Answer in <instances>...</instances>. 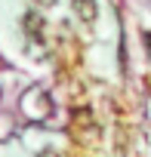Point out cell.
I'll return each mask as SVG.
<instances>
[{
    "label": "cell",
    "mask_w": 151,
    "mask_h": 157,
    "mask_svg": "<svg viewBox=\"0 0 151 157\" xmlns=\"http://www.w3.org/2000/svg\"><path fill=\"white\" fill-rule=\"evenodd\" d=\"M22 28H25V34H28L34 43H43V28H46L43 16H37V13H25V16H22Z\"/></svg>",
    "instance_id": "cell-1"
},
{
    "label": "cell",
    "mask_w": 151,
    "mask_h": 157,
    "mask_svg": "<svg viewBox=\"0 0 151 157\" xmlns=\"http://www.w3.org/2000/svg\"><path fill=\"white\" fill-rule=\"evenodd\" d=\"M71 10H74V16H77L80 22H87V25H93L99 19V3H96V0H71Z\"/></svg>",
    "instance_id": "cell-2"
},
{
    "label": "cell",
    "mask_w": 151,
    "mask_h": 157,
    "mask_svg": "<svg viewBox=\"0 0 151 157\" xmlns=\"http://www.w3.org/2000/svg\"><path fill=\"white\" fill-rule=\"evenodd\" d=\"M34 6H40V10H46V6H56V0H31Z\"/></svg>",
    "instance_id": "cell-3"
},
{
    "label": "cell",
    "mask_w": 151,
    "mask_h": 157,
    "mask_svg": "<svg viewBox=\"0 0 151 157\" xmlns=\"http://www.w3.org/2000/svg\"><path fill=\"white\" fill-rule=\"evenodd\" d=\"M43 157H59V154L56 151H43Z\"/></svg>",
    "instance_id": "cell-4"
}]
</instances>
